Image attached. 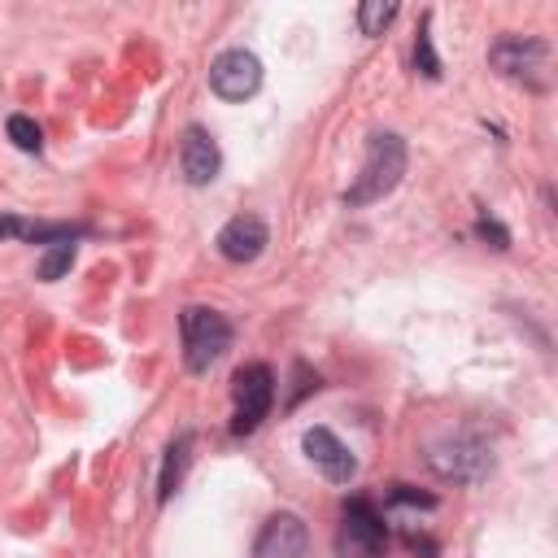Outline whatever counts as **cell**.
<instances>
[{
    "mask_svg": "<svg viewBox=\"0 0 558 558\" xmlns=\"http://www.w3.org/2000/svg\"><path fill=\"white\" fill-rule=\"evenodd\" d=\"M405 174V140L397 131H375L366 140V157L362 170L353 179V187L344 192V205H375L384 201Z\"/></svg>",
    "mask_w": 558,
    "mask_h": 558,
    "instance_id": "6da1fadb",
    "label": "cell"
},
{
    "mask_svg": "<svg viewBox=\"0 0 558 558\" xmlns=\"http://www.w3.org/2000/svg\"><path fill=\"white\" fill-rule=\"evenodd\" d=\"M179 336H183V366L192 375H205L231 349V323L209 305H187L179 314Z\"/></svg>",
    "mask_w": 558,
    "mask_h": 558,
    "instance_id": "7a4b0ae2",
    "label": "cell"
},
{
    "mask_svg": "<svg viewBox=\"0 0 558 558\" xmlns=\"http://www.w3.org/2000/svg\"><path fill=\"white\" fill-rule=\"evenodd\" d=\"M231 397H235V410H231V436H248L262 427V418L270 414L275 405V375L266 362H248L235 371L231 379Z\"/></svg>",
    "mask_w": 558,
    "mask_h": 558,
    "instance_id": "3957f363",
    "label": "cell"
},
{
    "mask_svg": "<svg viewBox=\"0 0 558 558\" xmlns=\"http://www.w3.org/2000/svg\"><path fill=\"white\" fill-rule=\"evenodd\" d=\"M388 549V527L371 501H349L336 527V558H384Z\"/></svg>",
    "mask_w": 558,
    "mask_h": 558,
    "instance_id": "277c9868",
    "label": "cell"
},
{
    "mask_svg": "<svg viewBox=\"0 0 558 558\" xmlns=\"http://www.w3.org/2000/svg\"><path fill=\"white\" fill-rule=\"evenodd\" d=\"M427 466L440 475V480H453V484H475L488 475L493 458L484 449V440L475 436H445L436 445H427Z\"/></svg>",
    "mask_w": 558,
    "mask_h": 558,
    "instance_id": "5b68a950",
    "label": "cell"
},
{
    "mask_svg": "<svg viewBox=\"0 0 558 558\" xmlns=\"http://www.w3.org/2000/svg\"><path fill=\"white\" fill-rule=\"evenodd\" d=\"M209 87H214L218 100H231V105L235 100H248L262 87V61L248 48H227L209 65Z\"/></svg>",
    "mask_w": 558,
    "mask_h": 558,
    "instance_id": "8992f818",
    "label": "cell"
},
{
    "mask_svg": "<svg viewBox=\"0 0 558 558\" xmlns=\"http://www.w3.org/2000/svg\"><path fill=\"white\" fill-rule=\"evenodd\" d=\"M301 449H305V458H310L331 484H349V480L357 475V458L349 453V445H344L331 427H305Z\"/></svg>",
    "mask_w": 558,
    "mask_h": 558,
    "instance_id": "52a82bcc",
    "label": "cell"
},
{
    "mask_svg": "<svg viewBox=\"0 0 558 558\" xmlns=\"http://www.w3.org/2000/svg\"><path fill=\"white\" fill-rule=\"evenodd\" d=\"M305 545H310V532H305L301 514L279 510L262 523V532L253 541V558H305Z\"/></svg>",
    "mask_w": 558,
    "mask_h": 558,
    "instance_id": "ba28073f",
    "label": "cell"
},
{
    "mask_svg": "<svg viewBox=\"0 0 558 558\" xmlns=\"http://www.w3.org/2000/svg\"><path fill=\"white\" fill-rule=\"evenodd\" d=\"M214 244H218V253H222L227 262L244 266V262H257V257L266 253L270 231H266V222H262L257 214H235L231 222H222V231H218Z\"/></svg>",
    "mask_w": 558,
    "mask_h": 558,
    "instance_id": "9c48e42d",
    "label": "cell"
},
{
    "mask_svg": "<svg viewBox=\"0 0 558 558\" xmlns=\"http://www.w3.org/2000/svg\"><path fill=\"white\" fill-rule=\"evenodd\" d=\"M179 170H183V179H187L192 187H205V183L218 179V170H222V153H218V144H214V135H209L205 126H187V131H183V144H179Z\"/></svg>",
    "mask_w": 558,
    "mask_h": 558,
    "instance_id": "30bf717a",
    "label": "cell"
},
{
    "mask_svg": "<svg viewBox=\"0 0 558 558\" xmlns=\"http://www.w3.org/2000/svg\"><path fill=\"white\" fill-rule=\"evenodd\" d=\"M545 57H549V44H545V39H532V35H501V39L488 48L493 70H501L506 78H523V74L541 70Z\"/></svg>",
    "mask_w": 558,
    "mask_h": 558,
    "instance_id": "8fae6325",
    "label": "cell"
},
{
    "mask_svg": "<svg viewBox=\"0 0 558 558\" xmlns=\"http://www.w3.org/2000/svg\"><path fill=\"white\" fill-rule=\"evenodd\" d=\"M192 445H196L192 432H179V436L170 440V449H166V458H161V475H157V501H161V506L179 493L183 471H187V462H192Z\"/></svg>",
    "mask_w": 558,
    "mask_h": 558,
    "instance_id": "7c38bea8",
    "label": "cell"
},
{
    "mask_svg": "<svg viewBox=\"0 0 558 558\" xmlns=\"http://www.w3.org/2000/svg\"><path fill=\"white\" fill-rule=\"evenodd\" d=\"M83 227H65V222H22V218H9L0 214V240H39V244H61V240H74Z\"/></svg>",
    "mask_w": 558,
    "mask_h": 558,
    "instance_id": "4fadbf2b",
    "label": "cell"
},
{
    "mask_svg": "<svg viewBox=\"0 0 558 558\" xmlns=\"http://www.w3.org/2000/svg\"><path fill=\"white\" fill-rule=\"evenodd\" d=\"M397 17V4L392 0H366V4H357V26H362V35H384V26Z\"/></svg>",
    "mask_w": 558,
    "mask_h": 558,
    "instance_id": "5bb4252c",
    "label": "cell"
},
{
    "mask_svg": "<svg viewBox=\"0 0 558 558\" xmlns=\"http://www.w3.org/2000/svg\"><path fill=\"white\" fill-rule=\"evenodd\" d=\"M414 70H418L423 78H440V57H436V48H432V17H423V26H418V39H414Z\"/></svg>",
    "mask_w": 558,
    "mask_h": 558,
    "instance_id": "9a60e30c",
    "label": "cell"
},
{
    "mask_svg": "<svg viewBox=\"0 0 558 558\" xmlns=\"http://www.w3.org/2000/svg\"><path fill=\"white\" fill-rule=\"evenodd\" d=\"M4 131H9V140H13L22 153H39V148H44V131H39V122L26 118V113H13Z\"/></svg>",
    "mask_w": 558,
    "mask_h": 558,
    "instance_id": "2e32d148",
    "label": "cell"
},
{
    "mask_svg": "<svg viewBox=\"0 0 558 558\" xmlns=\"http://www.w3.org/2000/svg\"><path fill=\"white\" fill-rule=\"evenodd\" d=\"M74 266V240H61V244H48V253L39 257V279H61L65 270Z\"/></svg>",
    "mask_w": 558,
    "mask_h": 558,
    "instance_id": "e0dca14e",
    "label": "cell"
},
{
    "mask_svg": "<svg viewBox=\"0 0 558 558\" xmlns=\"http://www.w3.org/2000/svg\"><path fill=\"white\" fill-rule=\"evenodd\" d=\"M475 235L488 240L493 248H510V231H506L497 218H480V222H475Z\"/></svg>",
    "mask_w": 558,
    "mask_h": 558,
    "instance_id": "ac0fdd59",
    "label": "cell"
},
{
    "mask_svg": "<svg viewBox=\"0 0 558 558\" xmlns=\"http://www.w3.org/2000/svg\"><path fill=\"white\" fill-rule=\"evenodd\" d=\"M392 501H401V506H423V510L436 506L432 493H418V488H410V484H392Z\"/></svg>",
    "mask_w": 558,
    "mask_h": 558,
    "instance_id": "d6986e66",
    "label": "cell"
}]
</instances>
